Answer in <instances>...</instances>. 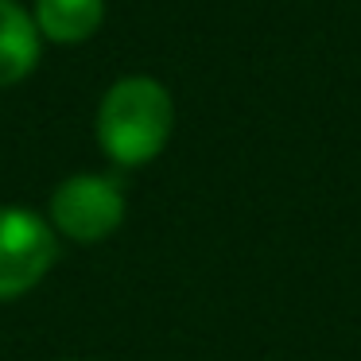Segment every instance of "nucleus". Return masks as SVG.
I'll list each match as a JSON object with an SVG mask.
<instances>
[{
	"mask_svg": "<svg viewBox=\"0 0 361 361\" xmlns=\"http://www.w3.org/2000/svg\"><path fill=\"white\" fill-rule=\"evenodd\" d=\"M175 128V102L164 82L128 74L113 82L97 109V144L117 167H140L167 148Z\"/></svg>",
	"mask_w": 361,
	"mask_h": 361,
	"instance_id": "f257e3e1",
	"label": "nucleus"
},
{
	"mask_svg": "<svg viewBox=\"0 0 361 361\" xmlns=\"http://www.w3.org/2000/svg\"><path fill=\"white\" fill-rule=\"evenodd\" d=\"M59 233L24 206H0V303L20 299L51 272Z\"/></svg>",
	"mask_w": 361,
	"mask_h": 361,
	"instance_id": "f03ea898",
	"label": "nucleus"
},
{
	"mask_svg": "<svg viewBox=\"0 0 361 361\" xmlns=\"http://www.w3.org/2000/svg\"><path fill=\"white\" fill-rule=\"evenodd\" d=\"M125 221V190L113 175H71L51 195L55 233L78 245L105 241Z\"/></svg>",
	"mask_w": 361,
	"mask_h": 361,
	"instance_id": "7ed1b4c3",
	"label": "nucleus"
},
{
	"mask_svg": "<svg viewBox=\"0 0 361 361\" xmlns=\"http://www.w3.org/2000/svg\"><path fill=\"white\" fill-rule=\"evenodd\" d=\"M39 63V27L16 0H0V86H16Z\"/></svg>",
	"mask_w": 361,
	"mask_h": 361,
	"instance_id": "20e7f679",
	"label": "nucleus"
},
{
	"mask_svg": "<svg viewBox=\"0 0 361 361\" xmlns=\"http://www.w3.org/2000/svg\"><path fill=\"white\" fill-rule=\"evenodd\" d=\"M105 20V0H35V27L51 43H86Z\"/></svg>",
	"mask_w": 361,
	"mask_h": 361,
	"instance_id": "39448f33",
	"label": "nucleus"
}]
</instances>
